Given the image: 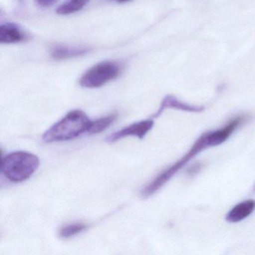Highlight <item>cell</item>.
<instances>
[{"instance_id":"obj_1","label":"cell","mask_w":255,"mask_h":255,"mask_svg":"<svg viewBox=\"0 0 255 255\" xmlns=\"http://www.w3.org/2000/svg\"><path fill=\"white\" fill-rule=\"evenodd\" d=\"M91 121L84 112L73 110L43 134L45 142L69 141L87 132Z\"/></svg>"},{"instance_id":"obj_2","label":"cell","mask_w":255,"mask_h":255,"mask_svg":"<svg viewBox=\"0 0 255 255\" xmlns=\"http://www.w3.org/2000/svg\"><path fill=\"white\" fill-rule=\"evenodd\" d=\"M39 158L26 151H15L2 158V174L10 181L20 183L29 179L38 170Z\"/></svg>"},{"instance_id":"obj_3","label":"cell","mask_w":255,"mask_h":255,"mask_svg":"<svg viewBox=\"0 0 255 255\" xmlns=\"http://www.w3.org/2000/svg\"><path fill=\"white\" fill-rule=\"evenodd\" d=\"M211 147L208 138V132L201 135L198 140L194 143L190 150L175 163L167 169L164 170L157 177H155L150 183H149L141 191V195L144 198L151 196L161 189L171 177L178 172L183 167H184L192 158L198 154L200 152L206 148Z\"/></svg>"},{"instance_id":"obj_4","label":"cell","mask_w":255,"mask_h":255,"mask_svg":"<svg viewBox=\"0 0 255 255\" xmlns=\"http://www.w3.org/2000/svg\"><path fill=\"white\" fill-rule=\"evenodd\" d=\"M120 73L121 67L117 62H101L86 71L80 84L86 89H96L117 78Z\"/></svg>"},{"instance_id":"obj_5","label":"cell","mask_w":255,"mask_h":255,"mask_svg":"<svg viewBox=\"0 0 255 255\" xmlns=\"http://www.w3.org/2000/svg\"><path fill=\"white\" fill-rule=\"evenodd\" d=\"M154 122L152 119L141 121L129 125L107 137V141L113 143L128 136H135L139 138H144L147 132L152 129Z\"/></svg>"},{"instance_id":"obj_6","label":"cell","mask_w":255,"mask_h":255,"mask_svg":"<svg viewBox=\"0 0 255 255\" xmlns=\"http://www.w3.org/2000/svg\"><path fill=\"white\" fill-rule=\"evenodd\" d=\"M175 109L181 111L189 112V113H201L204 111V107L203 106L189 105L186 103L181 102L173 95H167L164 98L161 103L159 110L153 115V118H158L166 109Z\"/></svg>"},{"instance_id":"obj_7","label":"cell","mask_w":255,"mask_h":255,"mask_svg":"<svg viewBox=\"0 0 255 255\" xmlns=\"http://www.w3.org/2000/svg\"><path fill=\"white\" fill-rule=\"evenodd\" d=\"M255 210V200H246L233 207L226 216V221L237 223L249 217Z\"/></svg>"},{"instance_id":"obj_8","label":"cell","mask_w":255,"mask_h":255,"mask_svg":"<svg viewBox=\"0 0 255 255\" xmlns=\"http://www.w3.org/2000/svg\"><path fill=\"white\" fill-rule=\"evenodd\" d=\"M26 36L20 28L14 23H7L0 27V43L2 44H14L24 41Z\"/></svg>"},{"instance_id":"obj_9","label":"cell","mask_w":255,"mask_h":255,"mask_svg":"<svg viewBox=\"0 0 255 255\" xmlns=\"http://www.w3.org/2000/svg\"><path fill=\"white\" fill-rule=\"evenodd\" d=\"M117 118V113H113L110 116L101 118V119H97L93 122H90L89 127H88V133L94 135V134H98L104 132L106 129L110 128L114 123Z\"/></svg>"},{"instance_id":"obj_10","label":"cell","mask_w":255,"mask_h":255,"mask_svg":"<svg viewBox=\"0 0 255 255\" xmlns=\"http://www.w3.org/2000/svg\"><path fill=\"white\" fill-rule=\"evenodd\" d=\"M87 49L77 48V47H56L52 50L51 56L56 60L77 57L87 53Z\"/></svg>"},{"instance_id":"obj_11","label":"cell","mask_w":255,"mask_h":255,"mask_svg":"<svg viewBox=\"0 0 255 255\" xmlns=\"http://www.w3.org/2000/svg\"><path fill=\"white\" fill-rule=\"evenodd\" d=\"M91 0H68V2L61 5L56 10L60 15H68L83 9Z\"/></svg>"},{"instance_id":"obj_12","label":"cell","mask_w":255,"mask_h":255,"mask_svg":"<svg viewBox=\"0 0 255 255\" xmlns=\"http://www.w3.org/2000/svg\"><path fill=\"white\" fill-rule=\"evenodd\" d=\"M88 225L86 224L77 222V223L69 224L61 228L59 235L62 238L68 239L80 234L87 229Z\"/></svg>"},{"instance_id":"obj_13","label":"cell","mask_w":255,"mask_h":255,"mask_svg":"<svg viewBox=\"0 0 255 255\" xmlns=\"http://www.w3.org/2000/svg\"><path fill=\"white\" fill-rule=\"evenodd\" d=\"M37 2L41 6L48 7L57 2V0H37Z\"/></svg>"},{"instance_id":"obj_14","label":"cell","mask_w":255,"mask_h":255,"mask_svg":"<svg viewBox=\"0 0 255 255\" xmlns=\"http://www.w3.org/2000/svg\"><path fill=\"white\" fill-rule=\"evenodd\" d=\"M201 167H202V165L201 164H195L193 166L191 167L189 170V174H195L196 173H198V171L201 169Z\"/></svg>"},{"instance_id":"obj_15","label":"cell","mask_w":255,"mask_h":255,"mask_svg":"<svg viewBox=\"0 0 255 255\" xmlns=\"http://www.w3.org/2000/svg\"><path fill=\"white\" fill-rule=\"evenodd\" d=\"M128 1H129V0H118L119 2H128Z\"/></svg>"},{"instance_id":"obj_16","label":"cell","mask_w":255,"mask_h":255,"mask_svg":"<svg viewBox=\"0 0 255 255\" xmlns=\"http://www.w3.org/2000/svg\"><path fill=\"white\" fill-rule=\"evenodd\" d=\"M110 1H113V0H110ZM117 1H118V0H117Z\"/></svg>"}]
</instances>
